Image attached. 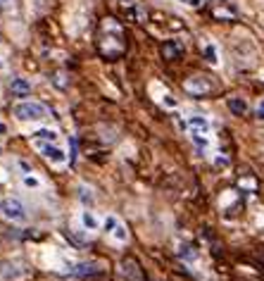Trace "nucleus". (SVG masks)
I'll list each match as a JSON object with an SVG mask.
<instances>
[{
    "instance_id": "obj_21",
    "label": "nucleus",
    "mask_w": 264,
    "mask_h": 281,
    "mask_svg": "<svg viewBox=\"0 0 264 281\" xmlns=\"http://www.w3.org/2000/svg\"><path fill=\"white\" fill-rule=\"evenodd\" d=\"M24 186L26 188H41V179L38 176H34V174H24Z\"/></svg>"
},
{
    "instance_id": "obj_17",
    "label": "nucleus",
    "mask_w": 264,
    "mask_h": 281,
    "mask_svg": "<svg viewBox=\"0 0 264 281\" xmlns=\"http://www.w3.org/2000/svg\"><path fill=\"white\" fill-rule=\"evenodd\" d=\"M229 110L233 114H245L247 112V103L243 100V98H238V95H233V98H229Z\"/></svg>"
},
{
    "instance_id": "obj_10",
    "label": "nucleus",
    "mask_w": 264,
    "mask_h": 281,
    "mask_svg": "<svg viewBox=\"0 0 264 281\" xmlns=\"http://www.w3.org/2000/svg\"><path fill=\"white\" fill-rule=\"evenodd\" d=\"M100 269H98V262H79L71 267V274L74 277H93V274H98Z\"/></svg>"
},
{
    "instance_id": "obj_12",
    "label": "nucleus",
    "mask_w": 264,
    "mask_h": 281,
    "mask_svg": "<svg viewBox=\"0 0 264 281\" xmlns=\"http://www.w3.org/2000/svg\"><path fill=\"white\" fill-rule=\"evenodd\" d=\"M181 53H183V45L178 41H167L162 45V55L167 57V60H176V57H181Z\"/></svg>"
},
{
    "instance_id": "obj_2",
    "label": "nucleus",
    "mask_w": 264,
    "mask_h": 281,
    "mask_svg": "<svg viewBox=\"0 0 264 281\" xmlns=\"http://www.w3.org/2000/svg\"><path fill=\"white\" fill-rule=\"evenodd\" d=\"M0 215H2L7 222H12V224H26V219H29L26 207H24V203L17 200V198H2V200H0Z\"/></svg>"
},
{
    "instance_id": "obj_15",
    "label": "nucleus",
    "mask_w": 264,
    "mask_h": 281,
    "mask_svg": "<svg viewBox=\"0 0 264 281\" xmlns=\"http://www.w3.org/2000/svg\"><path fill=\"white\" fill-rule=\"evenodd\" d=\"M188 133H191V141H193V143H195V146H198L200 150H207V148H210L212 141H210V136H207L205 131H193V129H191Z\"/></svg>"
},
{
    "instance_id": "obj_16",
    "label": "nucleus",
    "mask_w": 264,
    "mask_h": 281,
    "mask_svg": "<svg viewBox=\"0 0 264 281\" xmlns=\"http://www.w3.org/2000/svg\"><path fill=\"white\" fill-rule=\"evenodd\" d=\"M176 253H178V258L186 260V262H195V260H198V253L193 250V245H188V243H181L176 248Z\"/></svg>"
},
{
    "instance_id": "obj_13",
    "label": "nucleus",
    "mask_w": 264,
    "mask_h": 281,
    "mask_svg": "<svg viewBox=\"0 0 264 281\" xmlns=\"http://www.w3.org/2000/svg\"><path fill=\"white\" fill-rule=\"evenodd\" d=\"M202 55H205V60L210 62L212 67H217V65H219V48H217L212 41H207V43L202 45Z\"/></svg>"
},
{
    "instance_id": "obj_5",
    "label": "nucleus",
    "mask_w": 264,
    "mask_h": 281,
    "mask_svg": "<svg viewBox=\"0 0 264 281\" xmlns=\"http://www.w3.org/2000/svg\"><path fill=\"white\" fill-rule=\"evenodd\" d=\"M119 10H122L124 19H129V22H145L148 17V12H145V5L138 2V0H119Z\"/></svg>"
},
{
    "instance_id": "obj_4",
    "label": "nucleus",
    "mask_w": 264,
    "mask_h": 281,
    "mask_svg": "<svg viewBox=\"0 0 264 281\" xmlns=\"http://www.w3.org/2000/svg\"><path fill=\"white\" fill-rule=\"evenodd\" d=\"M103 231L107 234V238L117 245H124L129 241V231H126V226L122 224V219L117 215H107L103 219Z\"/></svg>"
},
{
    "instance_id": "obj_19",
    "label": "nucleus",
    "mask_w": 264,
    "mask_h": 281,
    "mask_svg": "<svg viewBox=\"0 0 264 281\" xmlns=\"http://www.w3.org/2000/svg\"><path fill=\"white\" fill-rule=\"evenodd\" d=\"M79 198H81L84 205H93V193H90V188H88L86 184L79 186Z\"/></svg>"
},
{
    "instance_id": "obj_18",
    "label": "nucleus",
    "mask_w": 264,
    "mask_h": 281,
    "mask_svg": "<svg viewBox=\"0 0 264 281\" xmlns=\"http://www.w3.org/2000/svg\"><path fill=\"white\" fill-rule=\"evenodd\" d=\"M0 15L15 17L17 15V0H0Z\"/></svg>"
},
{
    "instance_id": "obj_7",
    "label": "nucleus",
    "mask_w": 264,
    "mask_h": 281,
    "mask_svg": "<svg viewBox=\"0 0 264 281\" xmlns=\"http://www.w3.org/2000/svg\"><path fill=\"white\" fill-rule=\"evenodd\" d=\"M119 274H122V279H126V281H143L141 264L136 262L133 258H124L122 262H119Z\"/></svg>"
},
{
    "instance_id": "obj_11",
    "label": "nucleus",
    "mask_w": 264,
    "mask_h": 281,
    "mask_svg": "<svg viewBox=\"0 0 264 281\" xmlns=\"http://www.w3.org/2000/svg\"><path fill=\"white\" fill-rule=\"evenodd\" d=\"M79 219H81V226H84L86 231H95V229L100 226V222H98V217H95L93 210H81Z\"/></svg>"
},
{
    "instance_id": "obj_8",
    "label": "nucleus",
    "mask_w": 264,
    "mask_h": 281,
    "mask_svg": "<svg viewBox=\"0 0 264 281\" xmlns=\"http://www.w3.org/2000/svg\"><path fill=\"white\" fill-rule=\"evenodd\" d=\"M10 91L19 98H24V95L31 93V81H26L24 76H15L12 81H10Z\"/></svg>"
},
{
    "instance_id": "obj_1",
    "label": "nucleus",
    "mask_w": 264,
    "mask_h": 281,
    "mask_svg": "<svg viewBox=\"0 0 264 281\" xmlns=\"http://www.w3.org/2000/svg\"><path fill=\"white\" fill-rule=\"evenodd\" d=\"M12 114L19 122H43L48 117V108L38 100H19L17 105H12Z\"/></svg>"
},
{
    "instance_id": "obj_27",
    "label": "nucleus",
    "mask_w": 264,
    "mask_h": 281,
    "mask_svg": "<svg viewBox=\"0 0 264 281\" xmlns=\"http://www.w3.org/2000/svg\"><path fill=\"white\" fill-rule=\"evenodd\" d=\"M2 67H5V62H2V57H0V69H2Z\"/></svg>"
},
{
    "instance_id": "obj_20",
    "label": "nucleus",
    "mask_w": 264,
    "mask_h": 281,
    "mask_svg": "<svg viewBox=\"0 0 264 281\" xmlns=\"http://www.w3.org/2000/svg\"><path fill=\"white\" fill-rule=\"evenodd\" d=\"M50 7H53V0H34L36 15H43V12H48Z\"/></svg>"
},
{
    "instance_id": "obj_3",
    "label": "nucleus",
    "mask_w": 264,
    "mask_h": 281,
    "mask_svg": "<svg viewBox=\"0 0 264 281\" xmlns=\"http://www.w3.org/2000/svg\"><path fill=\"white\" fill-rule=\"evenodd\" d=\"M31 143L41 152V157L48 160L50 165H67V162H71V157L57 143H50V141H31Z\"/></svg>"
},
{
    "instance_id": "obj_24",
    "label": "nucleus",
    "mask_w": 264,
    "mask_h": 281,
    "mask_svg": "<svg viewBox=\"0 0 264 281\" xmlns=\"http://www.w3.org/2000/svg\"><path fill=\"white\" fill-rule=\"evenodd\" d=\"M162 105H164V108H169V110H174L178 103H176V98H172V93H164V98H162Z\"/></svg>"
},
{
    "instance_id": "obj_22",
    "label": "nucleus",
    "mask_w": 264,
    "mask_h": 281,
    "mask_svg": "<svg viewBox=\"0 0 264 281\" xmlns=\"http://www.w3.org/2000/svg\"><path fill=\"white\" fill-rule=\"evenodd\" d=\"M50 79H53V84L57 86V88H67V76L62 74V72H57V74H53Z\"/></svg>"
},
{
    "instance_id": "obj_9",
    "label": "nucleus",
    "mask_w": 264,
    "mask_h": 281,
    "mask_svg": "<svg viewBox=\"0 0 264 281\" xmlns=\"http://www.w3.org/2000/svg\"><path fill=\"white\" fill-rule=\"evenodd\" d=\"M188 131L193 129V131H205L210 133V119L207 117H202V114H188Z\"/></svg>"
},
{
    "instance_id": "obj_26",
    "label": "nucleus",
    "mask_w": 264,
    "mask_h": 281,
    "mask_svg": "<svg viewBox=\"0 0 264 281\" xmlns=\"http://www.w3.org/2000/svg\"><path fill=\"white\" fill-rule=\"evenodd\" d=\"M17 165H19V169H22V174H31V167H29V165H26L24 160H19Z\"/></svg>"
},
{
    "instance_id": "obj_6",
    "label": "nucleus",
    "mask_w": 264,
    "mask_h": 281,
    "mask_svg": "<svg viewBox=\"0 0 264 281\" xmlns=\"http://www.w3.org/2000/svg\"><path fill=\"white\" fill-rule=\"evenodd\" d=\"M183 88H186L191 95H207L212 88H214V84H212L207 76L195 74V76H188V79L183 81Z\"/></svg>"
},
{
    "instance_id": "obj_23",
    "label": "nucleus",
    "mask_w": 264,
    "mask_h": 281,
    "mask_svg": "<svg viewBox=\"0 0 264 281\" xmlns=\"http://www.w3.org/2000/svg\"><path fill=\"white\" fill-rule=\"evenodd\" d=\"M255 119H257V122H264V98H260L257 105H255Z\"/></svg>"
},
{
    "instance_id": "obj_14",
    "label": "nucleus",
    "mask_w": 264,
    "mask_h": 281,
    "mask_svg": "<svg viewBox=\"0 0 264 281\" xmlns=\"http://www.w3.org/2000/svg\"><path fill=\"white\" fill-rule=\"evenodd\" d=\"M31 141H50V143H57V131L55 129H36L31 133Z\"/></svg>"
},
{
    "instance_id": "obj_25",
    "label": "nucleus",
    "mask_w": 264,
    "mask_h": 281,
    "mask_svg": "<svg viewBox=\"0 0 264 281\" xmlns=\"http://www.w3.org/2000/svg\"><path fill=\"white\" fill-rule=\"evenodd\" d=\"M217 167H229V157L226 155H214V160H212Z\"/></svg>"
}]
</instances>
